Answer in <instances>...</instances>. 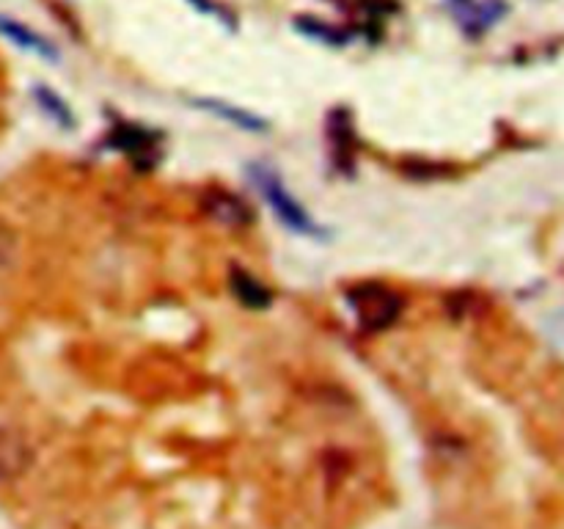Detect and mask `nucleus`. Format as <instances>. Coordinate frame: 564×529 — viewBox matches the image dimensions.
<instances>
[{"instance_id": "obj_1", "label": "nucleus", "mask_w": 564, "mask_h": 529, "mask_svg": "<svg viewBox=\"0 0 564 529\" xmlns=\"http://www.w3.org/2000/svg\"><path fill=\"white\" fill-rule=\"evenodd\" d=\"M251 180L259 187V193L264 196V202L270 204V209L275 213V218L286 226V229L297 231L303 237H323L325 229L312 218L306 207L295 198V193L284 185V180L279 176V171L270 169V165H251Z\"/></svg>"}, {"instance_id": "obj_2", "label": "nucleus", "mask_w": 564, "mask_h": 529, "mask_svg": "<svg viewBox=\"0 0 564 529\" xmlns=\"http://www.w3.org/2000/svg\"><path fill=\"white\" fill-rule=\"evenodd\" d=\"M347 306L352 309L364 331H383L400 320L402 298L380 281H364L347 290Z\"/></svg>"}, {"instance_id": "obj_3", "label": "nucleus", "mask_w": 564, "mask_h": 529, "mask_svg": "<svg viewBox=\"0 0 564 529\" xmlns=\"http://www.w3.org/2000/svg\"><path fill=\"white\" fill-rule=\"evenodd\" d=\"M33 446L14 428L0 424V483H14L31 468Z\"/></svg>"}, {"instance_id": "obj_4", "label": "nucleus", "mask_w": 564, "mask_h": 529, "mask_svg": "<svg viewBox=\"0 0 564 529\" xmlns=\"http://www.w3.org/2000/svg\"><path fill=\"white\" fill-rule=\"evenodd\" d=\"M110 143H113L116 149H121V152H130V158L135 160L138 158H147V165L152 169L154 165V158L152 154L160 152V136H152V130H143V127L138 125H119L113 130V136H110Z\"/></svg>"}, {"instance_id": "obj_5", "label": "nucleus", "mask_w": 564, "mask_h": 529, "mask_svg": "<svg viewBox=\"0 0 564 529\" xmlns=\"http://www.w3.org/2000/svg\"><path fill=\"white\" fill-rule=\"evenodd\" d=\"M452 6H455V14L460 17L463 28L471 33L488 31L507 11L505 0H452Z\"/></svg>"}, {"instance_id": "obj_6", "label": "nucleus", "mask_w": 564, "mask_h": 529, "mask_svg": "<svg viewBox=\"0 0 564 529\" xmlns=\"http://www.w3.org/2000/svg\"><path fill=\"white\" fill-rule=\"evenodd\" d=\"M204 213L224 226H246L251 220V207L229 191L204 193Z\"/></svg>"}, {"instance_id": "obj_7", "label": "nucleus", "mask_w": 564, "mask_h": 529, "mask_svg": "<svg viewBox=\"0 0 564 529\" xmlns=\"http://www.w3.org/2000/svg\"><path fill=\"white\" fill-rule=\"evenodd\" d=\"M0 33L20 50H28V53L39 55V58L44 61H58L55 44L50 42V39H44L42 33L33 31V28H28L25 22H17L11 20V17H0Z\"/></svg>"}, {"instance_id": "obj_8", "label": "nucleus", "mask_w": 564, "mask_h": 529, "mask_svg": "<svg viewBox=\"0 0 564 529\" xmlns=\"http://www.w3.org/2000/svg\"><path fill=\"white\" fill-rule=\"evenodd\" d=\"M193 102H196V108L209 110L213 116H218V119L240 127V130H248V132L264 130V119H259V116L251 114V110L237 108V105H231V102H224V99H193Z\"/></svg>"}, {"instance_id": "obj_9", "label": "nucleus", "mask_w": 564, "mask_h": 529, "mask_svg": "<svg viewBox=\"0 0 564 529\" xmlns=\"http://www.w3.org/2000/svg\"><path fill=\"white\" fill-rule=\"evenodd\" d=\"M231 290H235V295L240 298L248 309H268L270 301H273V295H270L268 287L262 284V279H257V276L248 273V270L242 268L231 270Z\"/></svg>"}, {"instance_id": "obj_10", "label": "nucleus", "mask_w": 564, "mask_h": 529, "mask_svg": "<svg viewBox=\"0 0 564 529\" xmlns=\"http://www.w3.org/2000/svg\"><path fill=\"white\" fill-rule=\"evenodd\" d=\"M33 99H36L39 108H42L58 127H64V130H72V127H75V114H72V108L66 105V99L58 97L53 88L33 86Z\"/></svg>"}, {"instance_id": "obj_11", "label": "nucleus", "mask_w": 564, "mask_h": 529, "mask_svg": "<svg viewBox=\"0 0 564 529\" xmlns=\"http://www.w3.org/2000/svg\"><path fill=\"white\" fill-rule=\"evenodd\" d=\"M297 31L308 33L312 39H319V42H328V44H345L347 39L345 33H339L336 28L325 25V22L319 20H312V17H303V20H297Z\"/></svg>"}, {"instance_id": "obj_12", "label": "nucleus", "mask_w": 564, "mask_h": 529, "mask_svg": "<svg viewBox=\"0 0 564 529\" xmlns=\"http://www.w3.org/2000/svg\"><path fill=\"white\" fill-rule=\"evenodd\" d=\"M17 253H20V240H17V231L11 229L6 220H0V273L14 268Z\"/></svg>"}, {"instance_id": "obj_13", "label": "nucleus", "mask_w": 564, "mask_h": 529, "mask_svg": "<svg viewBox=\"0 0 564 529\" xmlns=\"http://www.w3.org/2000/svg\"><path fill=\"white\" fill-rule=\"evenodd\" d=\"M549 331H551V336H554V339L564 347V312H556L554 317H551Z\"/></svg>"}]
</instances>
